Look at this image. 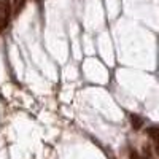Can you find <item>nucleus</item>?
<instances>
[{"label":"nucleus","mask_w":159,"mask_h":159,"mask_svg":"<svg viewBox=\"0 0 159 159\" xmlns=\"http://www.w3.org/2000/svg\"><path fill=\"white\" fill-rule=\"evenodd\" d=\"M10 16H11L10 0H0V32L8 27Z\"/></svg>","instance_id":"obj_1"},{"label":"nucleus","mask_w":159,"mask_h":159,"mask_svg":"<svg viewBox=\"0 0 159 159\" xmlns=\"http://www.w3.org/2000/svg\"><path fill=\"white\" fill-rule=\"evenodd\" d=\"M18 2H19V0H15V3H18Z\"/></svg>","instance_id":"obj_6"},{"label":"nucleus","mask_w":159,"mask_h":159,"mask_svg":"<svg viewBox=\"0 0 159 159\" xmlns=\"http://www.w3.org/2000/svg\"><path fill=\"white\" fill-rule=\"evenodd\" d=\"M147 134L150 135V139H151V140L157 142V140H159V126H151V127H148Z\"/></svg>","instance_id":"obj_3"},{"label":"nucleus","mask_w":159,"mask_h":159,"mask_svg":"<svg viewBox=\"0 0 159 159\" xmlns=\"http://www.w3.org/2000/svg\"><path fill=\"white\" fill-rule=\"evenodd\" d=\"M130 123H132V127L135 130H139L143 126V118L139 116V115H130Z\"/></svg>","instance_id":"obj_2"},{"label":"nucleus","mask_w":159,"mask_h":159,"mask_svg":"<svg viewBox=\"0 0 159 159\" xmlns=\"http://www.w3.org/2000/svg\"><path fill=\"white\" fill-rule=\"evenodd\" d=\"M156 154H157V157H159V140L156 142Z\"/></svg>","instance_id":"obj_5"},{"label":"nucleus","mask_w":159,"mask_h":159,"mask_svg":"<svg viewBox=\"0 0 159 159\" xmlns=\"http://www.w3.org/2000/svg\"><path fill=\"white\" fill-rule=\"evenodd\" d=\"M130 159H147V157H140V156L137 154V151H132V153H130Z\"/></svg>","instance_id":"obj_4"}]
</instances>
